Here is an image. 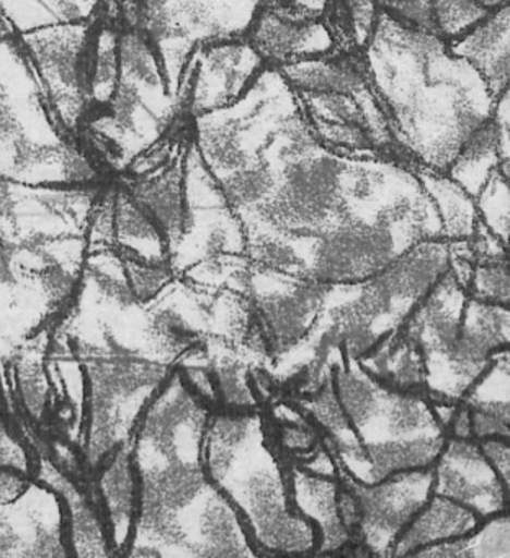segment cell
<instances>
[{
	"mask_svg": "<svg viewBox=\"0 0 510 558\" xmlns=\"http://www.w3.org/2000/svg\"><path fill=\"white\" fill-rule=\"evenodd\" d=\"M366 76L402 161L445 172L496 99L479 74L432 32L379 11L362 51Z\"/></svg>",
	"mask_w": 510,
	"mask_h": 558,
	"instance_id": "obj_1",
	"label": "cell"
},
{
	"mask_svg": "<svg viewBox=\"0 0 510 558\" xmlns=\"http://www.w3.org/2000/svg\"><path fill=\"white\" fill-rule=\"evenodd\" d=\"M264 2L139 0L134 27L157 51L170 93L177 97L193 54L206 45L245 37Z\"/></svg>",
	"mask_w": 510,
	"mask_h": 558,
	"instance_id": "obj_2",
	"label": "cell"
},
{
	"mask_svg": "<svg viewBox=\"0 0 510 558\" xmlns=\"http://www.w3.org/2000/svg\"><path fill=\"white\" fill-rule=\"evenodd\" d=\"M264 70L245 37L206 45L190 60L177 97L185 96L186 116L196 119L234 104Z\"/></svg>",
	"mask_w": 510,
	"mask_h": 558,
	"instance_id": "obj_3",
	"label": "cell"
},
{
	"mask_svg": "<svg viewBox=\"0 0 510 558\" xmlns=\"http://www.w3.org/2000/svg\"><path fill=\"white\" fill-rule=\"evenodd\" d=\"M434 466L432 493L447 496L481 519L507 512L509 485L502 482L474 439L447 437Z\"/></svg>",
	"mask_w": 510,
	"mask_h": 558,
	"instance_id": "obj_4",
	"label": "cell"
},
{
	"mask_svg": "<svg viewBox=\"0 0 510 558\" xmlns=\"http://www.w3.org/2000/svg\"><path fill=\"white\" fill-rule=\"evenodd\" d=\"M265 68L280 70L287 64L323 57L336 50L324 19L307 17L284 4L265 0L245 34Z\"/></svg>",
	"mask_w": 510,
	"mask_h": 558,
	"instance_id": "obj_5",
	"label": "cell"
},
{
	"mask_svg": "<svg viewBox=\"0 0 510 558\" xmlns=\"http://www.w3.org/2000/svg\"><path fill=\"white\" fill-rule=\"evenodd\" d=\"M65 512L49 489L28 485L0 502V557H51L65 554Z\"/></svg>",
	"mask_w": 510,
	"mask_h": 558,
	"instance_id": "obj_6",
	"label": "cell"
},
{
	"mask_svg": "<svg viewBox=\"0 0 510 558\" xmlns=\"http://www.w3.org/2000/svg\"><path fill=\"white\" fill-rule=\"evenodd\" d=\"M450 50L466 61L486 84L494 99L509 90L510 11L509 4L489 12L466 34L450 41Z\"/></svg>",
	"mask_w": 510,
	"mask_h": 558,
	"instance_id": "obj_7",
	"label": "cell"
},
{
	"mask_svg": "<svg viewBox=\"0 0 510 558\" xmlns=\"http://www.w3.org/2000/svg\"><path fill=\"white\" fill-rule=\"evenodd\" d=\"M481 522L483 519L466 506L432 493L396 542L392 555H414L421 548L454 541L473 532Z\"/></svg>",
	"mask_w": 510,
	"mask_h": 558,
	"instance_id": "obj_8",
	"label": "cell"
},
{
	"mask_svg": "<svg viewBox=\"0 0 510 558\" xmlns=\"http://www.w3.org/2000/svg\"><path fill=\"white\" fill-rule=\"evenodd\" d=\"M412 171L437 210L445 240H470L479 221L474 198L445 172L422 166Z\"/></svg>",
	"mask_w": 510,
	"mask_h": 558,
	"instance_id": "obj_9",
	"label": "cell"
},
{
	"mask_svg": "<svg viewBox=\"0 0 510 558\" xmlns=\"http://www.w3.org/2000/svg\"><path fill=\"white\" fill-rule=\"evenodd\" d=\"M496 169L502 171V161H500L496 126L490 116L486 123L471 133L445 174L450 175L474 198Z\"/></svg>",
	"mask_w": 510,
	"mask_h": 558,
	"instance_id": "obj_10",
	"label": "cell"
},
{
	"mask_svg": "<svg viewBox=\"0 0 510 558\" xmlns=\"http://www.w3.org/2000/svg\"><path fill=\"white\" fill-rule=\"evenodd\" d=\"M509 534V514L500 512V514L484 519L473 532L463 537L421 548L414 555L507 558L510 555Z\"/></svg>",
	"mask_w": 510,
	"mask_h": 558,
	"instance_id": "obj_11",
	"label": "cell"
},
{
	"mask_svg": "<svg viewBox=\"0 0 510 558\" xmlns=\"http://www.w3.org/2000/svg\"><path fill=\"white\" fill-rule=\"evenodd\" d=\"M474 204L481 223L507 244L510 217L509 175L496 169L479 194L474 197Z\"/></svg>",
	"mask_w": 510,
	"mask_h": 558,
	"instance_id": "obj_12",
	"label": "cell"
},
{
	"mask_svg": "<svg viewBox=\"0 0 510 558\" xmlns=\"http://www.w3.org/2000/svg\"><path fill=\"white\" fill-rule=\"evenodd\" d=\"M430 4L435 31L448 44L466 34L481 19L489 14L474 0H430Z\"/></svg>",
	"mask_w": 510,
	"mask_h": 558,
	"instance_id": "obj_13",
	"label": "cell"
},
{
	"mask_svg": "<svg viewBox=\"0 0 510 558\" xmlns=\"http://www.w3.org/2000/svg\"><path fill=\"white\" fill-rule=\"evenodd\" d=\"M467 293L481 302L509 306V274L507 259L474 266Z\"/></svg>",
	"mask_w": 510,
	"mask_h": 558,
	"instance_id": "obj_14",
	"label": "cell"
},
{
	"mask_svg": "<svg viewBox=\"0 0 510 558\" xmlns=\"http://www.w3.org/2000/svg\"><path fill=\"white\" fill-rule=\"evenodd\" d=\"M376 4L379 11L408 27L437 34L430 0H376Z\"/></svg>",
	"mask_w": 510,
	"mask_h": 558,
	"instance_id": "obj_15",
	"label": "cell"
},
{
	"mask_svg": "<svg viewBox=\"0 0 510 558\" xmlns=\"http://www.w3.org/2000/svg\"><path fill=\"white\" fill-rule=\"evenodd\" d=\"M350 40L355 51H362L375 31L379 9L376 0H345Z\"/></svg>",
	"mask_w": 510,
	"mask_h": 558,
	"instance_id": "obj_16",
	"label": "cell"
},
{
	"mask_svg": "<svg viewBox=\"0 0 510 558\" xmlns=\"http://www.w3.org/2000/svg\"><path fill=\"white\" fill-rule=\"evenodd\" d=\"M493 122L499 142L502 171L510 175V93L506 90L494 104Z\"/></svg>",
	"mask_w": 510,
	"mask_h": 558,
	"instance_id": "obj_17",
	"label": "cell"
},
{
	"mask_svg": "<svg viewBox=\"0 0 510 558\" xmlns=\"http://www.w3.org/2000/svg\"><path fill=\"white\" fill-rule=\"evenodd\" d=\"M0 469L16 470V472L25 473L26 466L25 453L22 447L16 442L13 434L7 430L2 417H0Z\"/></svg>",
	"mask_w": 510,
	"mask_h": 558,
	"instance_id": "obj_18",
	"label": "cell"
},
{
	"mask_svg": "<svg viewBox=\"0 0 510 558\" xmlns=\"http://www.w3.org/2000/svg\"><path fill=\"white\" fill-rule=\"evenodd\" d=\"M28 486L25 473L16 470L0 469V502L16 498Z\"/></svg>",
	"mask_w": 510,
	"mask_h": 558,
	"instance_id": "obj_19",
	"label": "cell"
},
{
	"mask_svg": "<svg viewBox=\"0 0 510 558\" xmlns=\"http://www.w3.org/2000/svg\"><path fill=\"white\" fill-rule=\"evenodd\" d=\"M283 2L307 17L324 19L336 0H283Z\"/></svg>",
	"mask_w": 510,
	"mask_h": 558,
	"instance_id": "obj_20",
	"label": "cell"
},
{
	"mask_svg": "<svg viewBox=\"0 0 510 558\" xmlns=\"http://www.w3.org/2000/svg\"><path fill=\"white\" fill-rule=\"evenodd\" d=\"M474 2L486 12H494L509 4V0H474Z\"/></svg>",
	"mask_w": 510,
	"mask_h": 558,
	"instance_id": "obj_21",
	"label": "cell"
}]
</instances>
